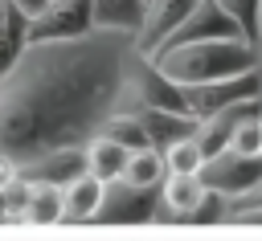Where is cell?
I'll list each match as a JSON object with an SVG mask.
<instances>
[{
	"label": "cell",
	"instance_id": "obj_16",
	"mask_svg": "<svg viewBox=\"0 0 262 241\" xmlns=\"http://www.w3.org/2000/svg\"><path fill=\"white\" fill-rule=\"evenodd\" d=\"M119 180L143 184V188H160V180H164V155H160L156 147H131L127 159H123Z\"/></svg>",
	"mask_w": 262,
	"mask_h": 241
},
{
	"label": "cell",
	"instance_id": "obj_3",
	"mask_svg": "<svg viewBox=\"0 0 262 241\" xmlns=\"http://www.w3.org/2000/svg\"><path fill=\"white\" fill-rule=\"evenodd\" d=\"M196 176L205 180L209 192H217V196H225V200H237L242 192H250V188L262 180V151L225 147V151L209 155Z\"/></svg>",
	"mask_w": 262,
	"mask_h": 241
},
{
	"label": "cell",
	"instance_id": "obj_6",
	"mask_svg": "<svg viewBox=\"0 0 262 241\" xmlns=\"http://www.w3.org/2000/svg\"><path fill=\"white\" fill-rule=\"evenodd\" d=\"M94 29L90 0H45L37 12H29V41H61L82 37Z\"/></svg>",
	"mask_w": 262,
	"mask_h": 241
},
{
	"label": "cell",
	"instance_id": "obj_9",
	"mask_svg": "<svg viewBox=\"0 0 262 241\" xmlns=\"http://www.w3.org/2000/svg\"><path fill=\"white\" fill-rule=\"evenodd\" d=\"M205 180L196 172H168L160 180V200H156V216L151 221H188L196 212V204L205 200Z\"/></svg>",
	"mask_w": 262,
	"mask_h": 241
},
{
	"label": "cell",
	"instance_id": "obj_15",
	"mask_svg": "<svg viewBox=\"0 0 262 241\" xmlns=\"http://www.w3.org/2000/svg\"><path fill=\"white\" fill-rule=\"evenodd\" d=\"M143 4H147V0H90L94 29H111V33L135 37V29H139V20H143Z\"/></svg>",
	"mask_w": 262,
	"mask_h": 241
},
{
	"label": "cell",
	"instance_id": "obj_11",
	"mask_svg": "<svg viewBox=\"0 0 262 241\" xmlns=\"http://www.w3.org/2000/svg\"><path fill=\"white\" fill-rule=\"evenodd\" d=\"M131 114L139 118V127H143V139H147V147H156V151H164L168 143H176V139H184V135H192V131H196V118H192L188 110L139 106V110H131Z\"/></svg>",
	"mask_w": 262,
	"mask_h": 241
},
{
	"label": "cell",
	"instance_id": "obj_20",
	"mask_svg": "<svg viewBox=\"0 0 262 241\" xmlns=\"http://www.w3.org/2000/svg\"><path fill=\"white\" fill-rule=\"evenodd\" d=\"M242 208H262V180L250 192H242L237 200H229V212H242Z\"/></svg>",
	"mask_w": 262,
	"mask_h": 241
},
{
	"label": "cell",
	"instance_id": "obj_25",
	"mask_svg": "<svg viewBox=\"0 0 262 241\" xmlns=\"http://www.w3.org/2000/svg\"><path fill=\"white\" fill-rule=\"evenodd\" d=\"M0 25H4V0H0Z\"/></svg>",
	"mask_w": 262,
	"mask_h": 241
},
{
	"label": "cell",
	"instance_id": "obj_5",
	"mask_svg": "<svg viewBox=\"0 0 262 241\" xmlns=\"http://www.w3.org/2000/svg\"><path fill=\"white\" fill-rule=\"evenodd\" d=\"M156 200L160 188H143V184H127V180H106L102 188V204L94 212L98 225H143L156 216Z\"/></svg>",
	"mask_w": 262,
	"mask_h": 241
},
{
	"label": "cell",
	"instance_id": "obj_10",
	"mask_svg": "<svg viewBox=\"0 0 262 241\" xmlns=\"http://www.w3.org/2000/svg\"><path fill=\"white\" fill-rule=\"evenodd\" d=\"M78 172H86L82 143H61V147L37 151V155H29V159L16 163V176H20V180H45V184H66V180H74Z\"/></svg>",
	"mask_w": 262,
	"mask_h": 241
},
{
	"label": "cell",
	"instance_id": "obj_17",
	"mask_svg": "<svg viewBox=\"0 0 262 241\" xmlns=\"http://www.w3.org/2000/svg\"><path fill=\"white\" fill-rule=\"evenodd\" d=\"M29 45V12L12 0H4V25H0V69L16 61V53Z\"/></svg>",
	"mask_w": 262,
	"mask_h": 241
},
{
	"label": "cell",
	"instance_id": "obj_22",
	"mask_svg": "<svg viewBox=\"0 0 262 241\" xmlns=\"http://www.w3.org/2000/svg\"><path fill=\"white\" fill-rule=\"evenodd\" d=\"M254 53H258V74H262V16H258V37H254Z\"/></svg>",
	"mask_w": 262,
	"mask_h": 241
},
{
	"label": "cell",
	"instance_id": "obj_7",
	"mask_svg": "<svg viewBox=\"0 0 262 241\" xmlns=\"http://www.w3.org/2000/svg\"><path fill=\"white\" fill-rule=\"evenodd\" d=\"M217 37H242V29H237V20H233L217 0H196L192 12L168 33V41H164L156 53L176 49V45H188V41H217ZM156 53H151V57H156Z\"/></svg>",
	"mask_w": 262,
	"mask_h": 241
},
{
	"label": "cell",
	"instance_id": "obj_18",
	"mask_svg": "<svg viewBox=\"0 0 262 241\" xmlns=\"http://www.w3.org/2000/svg\"><path fill=\"white\" fill-rule=\"evenodd\" d=\"M160 155H164V176H168V172H201V163H205V155H201V147H196L192 135L168 143Z\"/></svg>",
	"mask_w": 262,
	"mask_h": 241
},
{
	"label": "cell",
	"instance_id": "obj_23",
	"mask_svg": "<svg viewBox=\"0 0 262 241\" xmlns=\"http://www.w3.org/2000/svg\"><path fill=\"white\" fill-rule=\"evenodd\" d=\"M12 4H20V8H25V12H37V8H41V4H45V0H12Z\"/></svg>",
	"mask_w": 262,
	"mask_h": 241
},
{
	"label": "cell",
	"instance_id": "obj_8",
	"mask_svg": "<svg viewBox=\"0 0 262 241\" xmlns=\"http://www.w3.org/2000/svg\"><path fill=\"white\" fill-rule=\"evenodd\" d=\"M192 4H196V0H147V4H143V20H139V29H135V37H131V49L143 53V57H151V53L168 41V33L192 12Z\"/></svg>",
	"mask_w": 262,
	"mask_h": 241
},
{
	"label": "cell",
	"instance_id": "obj_12",
	"mask_svg": "<svg viewBox=\"0 0 262 241\" xmlns=\"http://www.w3.org/2000/svg\"><path fill=\"white\" fill-rule=\"evenodd\" d=\"M102 180L90 172H78L74 180L61 184V221H94L98 204H102Z\"/></svg>",
	"mask_w": 262,
	"mask_h": 241
},
{
	"label": "cell",
	"instance_id": "obj_1",
	"mask_svg": "<svg viewBox=\"0 0 262 241\" xmlns=\"http://www.w3.org/2000/svg\"><path fill=\"white\" fill-rule=\"evenodd\" d=\"M127 33L90 29L61 41H29L12 65L0 69V155L12 163L82 143L119 106Z\"/></svg>",
	"mask_w": 262,
	"mask_h": 241
},
{
	"label": "cell",
	"instance_id": "obj_4",
	"mask_svg": "<svg viewBox=\"0 0 262 241\" xmlns=\"http://www.w3.org/2000/svg\"><path fill=\"white\" fill-rule=\"evenodd\" d=\"M246 98H262V74L258 65L254 69H242V74H229V78H213V82H196V86H184V106L192 118H209L233 102H246Z\"/></svg>",
	"mask_w": 262,
	"mask_h": 241
},
{
	"label": "cell",
	"instance_id": "obj_24",
	"mask_svg": "<svg viewBox=\"0 0 262 241\" xmlns=\"http://www.w3.org/2000/svg\"><path fill=\"white\" fill-rule=\"evenodd\" d=\"M258 151H262V118H258Z\"/></svg>",
	"mask_w": 262,
	"mask_h": 241
},
{
	"label": "cell",
	"instance_id": "obj_13",
	"mask_svg": "<svg viewBox=\"0 0 262 241\" xmlns=\"http://www.w3.org/2000/svg\"><path fill=\"white\" fill-rule=\"evenodd\" d=\"M82 159H86V172H90V176H98V180L106 184V180H119L123 159H127V147L94 131L90 139H82Z\"/></svg>",
	"mask_w": 262,
	"mask_h": 241
},
{
	"label": "cell",
	"instance_id": "obj_2",
	"mask_svg": "<svg viewBox=\"0 0 262 241\" xmlns=\"http://www.w3.org/2000/svg\"><path fill=\"white\" fill-rule=\"evenodd\" d=\"M172 82L180 86H196V82H213V78H229L242 69L258 65V53L246 37H217V41H188L176 49H164L151 57Z\"/></svg>",
	"mask_w": 262,
	"mask_h": 241
},
{
	"label": "cell",
	"instance_id": "obj_14",
	"mask_svg": "<svg viewBox=\"0 0 262 241\" xmlns=\"http://www.w3.org/2000/svg\"><path fill=\"white\" fill-rule=\"evenodd\" d=\"M20 221H29V225H61V184L29 180Z\"/></svg>",
	"mask_w": 262,
	"mask_h": 241
},
{
	"label": "cell",
	"instance_id": "obj_19",
	"mask_svg": "<svg viewBox=\"0 0 262 241\" xmlns=\"http://www.w3.org/2000/svg\"><path fill=\"white\" fill-rule=\"evenodd\" d=\"M217 4L237 20L242 37L254 45V37H258V16H262V0H217Z\"/></svg>",
	"mask_w": 262,
	"mask_h": 241
},
{
	"label": "cell",
	"instance_id": "obj_21",
	"mask_svg": "<svg viewBox=\"0 0 262 241\" xmlns=\"http://www.w3.org/2000/svg\"><path fill=\"white\" fill-rule=\"evenodd\" d=\"M12 180H16V163H12L8 155H0V192H4Z\"/></svg>",
	"mask_w": 262,
	"mask_h": 241
}]
</instances>
